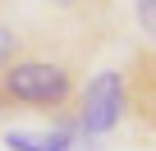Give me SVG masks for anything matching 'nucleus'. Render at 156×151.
Here are the masks:
<instances>
[{
    "instance_id": "f257e3e1",
    "label": "nucleus",
    "mask_w": 156,
    "mask_h": 151,
    "mask_svg": "<svg viewBox=\"0 0 156 151\" xmlns=\"http://www.w3.org/2000/svg\"><path fill=\"white\" fill-rule=\"evenodd\" d=\"M0 92L23 110H46V115H64L78 101V73L73 64L55 60V55H19L5 73H0Z\"/></svg>"
},
{
    "instance_id": "f03ea898",
    "label": "nucleus",
    "mask_w": 156,
    "mask_h": 151,
    "mask_svg": "<svg viewBox=\"0 0 156 151\" xmlns=\"http://www.w3.org/2000/svg\"><path fill=\"white\" fill-rule=\"evenodd\" d=\"M73 119L87 137H106L129 119V73L124 69H101L83 83L73 101Z\"/></svg>"
},
{
    "instance_id": "7ed1b4c3",
    "label": "nucleus",
    "mask_w": 156,
    "mask_h": 151,
    "mask_svg": "<svg viewBox=\"0 0 156 151\" xmlns=\"http://www.w3.org/2000/svg\"><path fill=\"white\" fill-rule=\"evenodd\" d=\"M124 73H129V119L147 137H156V50L151 46L133 50Z\"/></svg>"
},
{
    "instance_id": "20e7f679",
    "label": "nucleus",
    "mask_w": 156,
    "mask_h": 151,
    "mask_svg": "<svg viewBox=\"0 0 156 151\" xmlns=\"http://www.w3.org/2000/svg\"><path fill=\"white\" fill-rule=\"evenodd\" d=\"M78 137H83V128H78L73 110L60 115V124L51 133H23V128H9L5 133V146L9 151H78Z\"/></svg>"
},
{
    "instance_id": "39448f33",
    "label": "nucleus",
    "mask_w": 156,
    "mask_h": 151,
    "mask_svg": "<svg viewBox=\"0 0 156 151\" xmlns=\"http://www.w3.org/2000/svg\"><path fill=\"white\" fill-rule=\"evenodd\" d=\"M133 23H138L142 41L156 50V0H133Z\"/></svg>"
},
{
    "instance_id": "423d86ee",
    "label": "nucleus",
    "mask_w": 156,
    "mask_h": 151,
    "mask_svg": "<svg viewBox=\"0 0 156 151\" xmlns=\"http://www.w3.org/2000/svg\"><path fill=\"white\" fill-rule=\"evenodd\" d=\"M19 55H23V41H19V32L0 23V73H5V69L19 60Z\"/></svg>"
},
{
    "instance_id": "0eeeda50",
    "label": "nucleus",
    "mask_w": 156,
    "mask_h": 151,
    "mask_svg": "<svg viewBox=\"0 0 156 151\" xmlns=\"http://www.w3.org/2000/svg\"><path fill=\"white\" fill-rule=\"evenodd\" d=\"M51 5H64V9H87V5H106V0H51Z\"/></svg>"
}]
</instances>
